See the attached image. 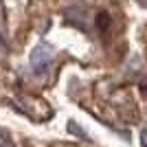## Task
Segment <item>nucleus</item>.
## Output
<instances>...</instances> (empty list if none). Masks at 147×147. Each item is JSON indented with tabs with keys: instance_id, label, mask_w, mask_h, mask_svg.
<instances>
[{
	"instance_id": "f257e3e1",
	"label": "nucleus",
	"mask_w": 147,
	"mask_h": 147,
	"mask_svg": "<svg viewBox=\"0 0 147 147\" xmlns=\"http://www.w3.org/2000/svg\"><path fill=\"white\" fill-rule=\"evenodd\" d=\"M49 61H51V49L46 46V44H40V46H35L33 55H31V66H33V70H35L37 75L46 73Z\"/></svg>"
},
{
	"instance_id": "f03ea898",
	"label": "nucleus",
	"mask_w": 147,
	"mask_h": 147,
	"mask_svg": "<svg viewBox=\"0 0 147 147\" xmlns=\"http://www.w3.org/2000/svg\"><path fill=\"white\" fill-rule=\"evenodd\" d=\"M99 26H101V29H105V26H108V16H105V13H101V16H99Z\"/></svg>"
},
{
	"instance_id": "7ed1b4c3",
	"label": "nucleus",
	"mask_w": 147,
	"mask_h": 147,
	"mask_svg": "<svg viewBox=\"0 0 147 147\" xmlns=\"http://www.w3.org/2000/svg\"><path fill=\"white\" fill-rule=\"evenodd\" d=\"M0 49H2V35H0Z\"/></svg>"
}]
</instances>
